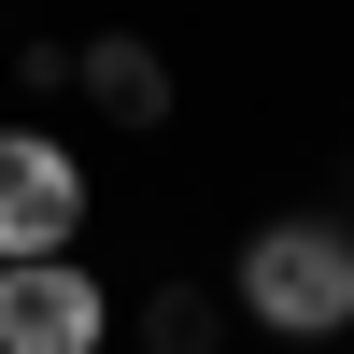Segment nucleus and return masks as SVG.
<instances>
[{
  "mask_svg": "<svg viewBox=\"0 0 354 354\" xmlns=\"http://www.w3.org/2000/svg\"><path fill=\"white\" fill-rule=\"evenodd\" d=\"M227 312L283 354H326L354 340V227L340 213H255L241 255H227Z\"/></svg>",
  "mask_w": 354,
  "mask_h": 354,
  "instance_id": "nucleus-1",
  "label": "nucleus"
},
{
  "mask_svg": "<svg viewBox=\"0 0 354 354\" xmlns=\"http://www.w3.org/2000/svg\"><path fill=\"white\" fill-rule=\"evenodd\" d=\"M85 213H100L85 156H71L57 128H28V113H0V270H43V255H85Z\"/></svg>",
  "mask_w": 354,
  "mask_h": 354,
  "instance_id": "nucleus-2",
  "label": "nucleus"
},
{
  "mask_svg": "<svg viewBox=\"0 0 354 354\" xmlns=\"http://www.w3.org/2000/svg\"><path fill=\"white\" fill-rule=\"evenodd\" d=\"M100 340H113V283L85 255L0 270V354H100Z\"/></svg>",
  "mask_w": 354,
  "mask_h": 354,
  "instance_id": "nucleus-3",
  "label": "nucleus"
},
{
  "mask_svg": "<svg viewBox=\"0 0 354 354\" xmlns=\"http://www.w3.org/2000/svg\"><path fill=\"white\" fill-rule=\"evenodd\" d=\"M71 85L113 113V128H170V57L156 43H71Z\"/></svg>",
  "mask_w": 354,
  "mask_h": 354,
  "instance_id": "nucleus-4",
  "label": "nucleus"
},
{
  "mask_svg": "<svg viewBox=\"0 0 354 354\" xmlns=\"http://www.w3.org/2000/svg\"><path fill=\"white\" fill-rule=\"evenodd\" d=\"M213 326H241L227 283H156L142 298V354H213Z\"/></svg>",
  "mask_w": 354,
  "mask_h": 354,
  "instance_id": "nucleus-5",
  "label": "nucleus"
}]
</instances>
